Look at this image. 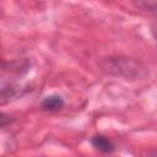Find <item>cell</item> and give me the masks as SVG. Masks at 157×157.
I'll list each match as a JSON object with an SVG mask.
<instances>
[{"label":"cell","instance_id":"5b68a950","mask_svg":"<svg viewBox=\"0 0 157 157\" xmlns=\"http://www.w3.org/2000/svg\"><path fill=\"white\" fill-rule=\"evenodd\" d=\"M151 32H152V36L155 37L156 42H157V25H155V26L151 27Z\"/></svg>","mask_w":157,"mask_h":157},{"label":"cell","instance_id":"3957f363","mask_svg":"<svg viewBox=\"0 0 157 157\" xmlns=\"http://www.w3.org/2000/svg\"><path fill=\"white\" fill-rule=\"evenodd\" d=\"M63 107H64V99L56 94L48 96L42 102V108L45 110H59Z\"/></svg>","mask_w":157,"mask_h":157},{"label":"cell","instance_id":"6da1fadb","mask_svg":"<svg viewBox=\"0 0 157 157\" xmlns=\"http://www.w3.org/2000/svg\"><path fill=\"white\" fill-rule=\"evenodd\" d=\"M101 66L108 75L123 77L125 80H139L147 75V70L141 63L128 56L105 58L101 63Z\"/></svg>","mask_w":157,"mask_h":157},{"label":"cell","instance_id":"8992f818","mask_svg":"<svg viewBox=\"0 0 157 157\" xmlns=\"http://www.w3.org/2000/svg\"><path fill=\"white\" fill-rule=\"evenodd\" d=\"M146 157H157V150H153V151H150L147 153Z\"/></svg>","mask_w":157,"mask_h":157},{"label":"cell","instance_id":"7a4b0ae2","mask_svg":"<svg viewBox=\"0 0 157 157\" xmlns=\"http://www.w3.org/2000/svg\"><path fill=\"white\" fill-rule=\"evenodd\" d=\"M91 144L94 148L104 152V153H110L114 151V144L107 137V136H103V135H96L91 139Z\"/></svg>","mask_w":157,"mask_h":157},{"label":"cell","instance_id":"277c9868","mask_svg":"<svg viewBox=\"0 0 157 157\" xmlns=\"http://www.w3.org/2000/svg\"><path fill=\"white\" fill-rule=\"evenodd\" d=\"M142 5L153 15L155 18H157V2H144Z\"/></svg>","mask_w":157,"mask_h":157}]
</instances>
